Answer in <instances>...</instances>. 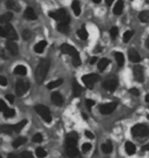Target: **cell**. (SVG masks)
<instances>
[{
	"label": "cell",
	"instance_id": "cell-1",
	"mask_svg": "<svg viewBox=\"0 0 149 158\" xmlns=\"http://www.w3.org/2000/svg\"><path fill=\"white\" fill-rule=\"evenodd\" d=\"M49 67H50V62L48 60H41L40 61L35 73V78L38 84H41L44 81V79L46 78Z\"/></svg>",
	"mask_w": 149,
	"mask_h": 158
},
{
	"label": "cell",
	"instance_id": "cell-2",
	"mask_svg": "<svg viewBox=\"0 0 149 158\" xmlns=\"http://www.w3.org/2000/svg\"><path fill=\"white\" fill-rule=\"evenodd\" d=\"M60 49L63 54H66L69 56L72 57V60H73V65L74 67H79L81 65V59H80V54H79L78 50L74 48V46L69 44H66V43H63V44L60 46Z\"/></svg>",
	"mask_w": 149,
	"mask_h": 158
},
{
	"label": "cell",
	"instance_id": "cell-3",
	"mask_svg": "<svg viewBox=\"0 0 149 158\" xmlns=\"http://www.w3.org/2000/svg\"><path fill=\"white\" fill-rule=\"evenodd\" d=\"M131 133L136 138H138V136L144 138V136H147L149 135V128L145 124H136L132 127Z\"/></svg>",
	"mask_w": 149,
	"mask_h": 158
},
{
	"label": "cell",
	"instance_id": "cell-4",
	"mask_svg": "<svg viewBox=\"0 0 149 158\" xmlns=\"http://www.w3.org/2000/svg\"><path fill=\"white\" fill-rule=\"evenodd\" d=\"M35 110L38 113V115H40L46 122H51L52 120L51 114H50L49 109L46 106H44V105H37V106H35Z\"/></svg>",
	"mask_w": 149,
	"mask_h": 158
},
{
	"label": "cell",
	"instance_id": "cell-5",
	"mask_svg": "<svg viewBox=\"0 0 149 158\" xmlns=\"http://www.w3.org/2000/svg\"><path fill=\"white\" fill-rule=\"evenodd\" d=\"M100 79L99 75L98 74H88V75H84L83 77H82V80H83L84 84L86 85V87L90 88V89H92L93 86L96 82H97L98 80Z\"/></svg>",
	"mask_w": 149,
	"mask_h": 158
},
{
	"label": "cell",
	"instance_id": "cell-6",
	"mask_svg": "<svg viewBox=\"0 0 149 158\" xmlns=\"http://www.w3.org/2000/svg\"><path fill=\"white\" fill-rule=\"evenodd\" d=\"M29 87H30V84L29 82H25L23 80H18L15 84V93L18 97H21L23 95H25L26 92H28Z\"/></svg>",
	"mask_w": 149,
	"mask_h": 158
},
{
	"label": "cell",
	"instance_id": "cell-7",
	"mask_svg": "<svg viewBox=\"0 0 149 158\" xmlns=\"http://www.w3.org/2000/svg\"><path fill=\"white\" fill-rule=\"evenodd\" d=\"M117 84H119V82H117V79L115 77H111V78H108L106 79V80L103 82V88L106 90H108V92H114L115 89H117Z\"/></svg>",
	"mask_w": 149,
	"mask_h": 158
},
{
	"label": "cell",
	"instance_id": "cell-8",
	"mask_svg": "<svg viewBox=\"0 0 149 158\" xmlns=\"http://www.w3.org/2000/svg\"><path fill=\"white\" fill-rule=\"evenodd\" d=\"M48 16H49L50 18L53 19V20H56L60 23V22L63 21L69 14L66 13V11L64 10V9H58L57 11H51V13H49Z\"/></svg>",
	"mask_w": 149,
	"mask_h": 158
},
{
	"label": "cell",
	"instance_id": "cell-9",
	"mask_svg": "<svg viewBox=\"0 0 149 158\" xmlns=\"http://www.w3.org/2000/svg\"><path fill=\"white\" fill-rule=\"evenodd\" d=\"M117 108V103H107V104H103L101 106L99 107V110L100 112L103 114V115H108V114H111L112 112L115 110Z\"/></svg>",
	"mask_w": 149,
	"mask_h": 158
},
{
	"label": "cell",
	"instance_id": "cell-10",
	"mask_svg": "<svg viewBox=\"0 0 149 158\" xmlns=\"http://www.w3.org/2000/svg\"><path fill=\"white\" fill-rule=\"evenodd\" d=\"M78 143V135L77 133H71L66 136V148H77Z\"/></svg>",
	"mask_w": 149,
	"mask_h": 158
},
{
	"label": "cell",
	"instance_id": "cell-11",
	"mask_svg": "<svg viewBox=\"0 0 149 158\" xmlns=\"http://www.w3.org/2000/svg\"><path fill=\"white\" fill-rule=\"evenodd\" d=\"M5 30H6V38H8V40L13 41V40L18 39V34H16L15 30H14L10 24H6Z\"/></svg>",
	"mask_w": 149,
	"mask_h": 158
},
{
	"label": "cell",
	"instance_id": "cell-12",
	"mask_svg": "<svg viewBox=\"0 0 149 158\" xmlns=\"http://www.w3.org/2000/svg\"><path fill=\"white\" fill-rule=\"evenodd\" d=\"M134 77L138 82H143L144 80V71L141 66H135L134 67Z\"/></svg>",
	"mask_w": 149,
	"mask_h": 158
},
{
	"label": "cell",
	"instance_id": "cell-13",
	"mask_svg": "<svg viewBox=\"0 0 149 158\" xmlns=\"http://www.w3.org/2000/svg\"><path fill=\"white\" fill-rule=\"evenodd\" d=\"M6 49L10 52V54L13 56H18V46L15 42L11 41V40H8L6 42Z\"/></svg>",
	"mask_w": 149,
	"mask_h": 158
},
{
	"label": "cell",
	"instance_id": "cell-14",
	"mask_svg": "<svg viewBox=\"0 0 149 158\" xmlns=\"http://www.w3.org/2000/svg\"><path fill=\"white\" fill-rule=\"evenodd\" d=\"M128 54H129V59H130V61L131 62H133V63H139V62H140L141 57L136 49L130 48L129 51H128Z\"/></svg>",
	"mask_w": 149,
	"mask_h": 158
},
{
	"label": "cell",
	"instance_id": "cell-15",
	"mask_svg": "<svg viewBox=\"0 0 149 158\" xmlns=\"http://www.w3.org/2000/svg\"><path fill=\"white\" fill-rule=\"evenodd\" d=\"M51 100L56 106H61L63 104V98L59 92H53L51 95Z\"/></svg>",
	"mask_w": 149,
	"mask_h": 158
},
{
	"label": "cell",
	"instance_id": "cell-16",
	"mask_svg": "<svg viewBox=\"0 0 149 158\" xmlns=\"http://www.w3.org/2000/svg\"><path fill=\"white\" fill-rule=\"evenodd\" d=\"M66 154L69 158H82L80 152L77 148H66Z\"/></svg>",
	"mask_w": 149,
	"mask_h": 158
},
{
	"label": "cell",
	"instance_id": "cell-17",
	"mask_svg": "<svg viewBox=\"0 0 149 158\" xmlns=\"http://www.w3.org/2000/svg\"><path fill=\"white\" fill-rule=\"evenodd\" d=\"M25 16L28 19V20H31V21H34V20H37V14H36L35 10L32 8V7H28L25 11Z\"/></svg>",
	"mask_w": 149,
	"mask_h": 158
},
{
	"label": "cell",
	"instance_id": "cell-18",
	"mask_svg": "<svg viewBox=\"0 0 149 158\" xmlns=\"http://www.w3.org/2000/svg\"><path fill=\"white\" fill-rule=\"evenodd\" d=\"M125 149H126V152L128 155H133L136 152V147L132 142H127L126 145H125Z\"/></svg>",
	"mask_w": 149,
	"mask_h": 158
},
{
	"label": "cell",
	"instance_id": "cell-19",
	"mask_svg": "<svg viewBox=\"0 0 149 158\" xmlns=\"http://www.w3.org/2000/svg\"><path fill=\"white\" fill-rule=\"evenodd\" d=\"M122 9H124V1H122V0H119L114 5V13L119 16V14L122 13Z\"/></svg>",
	"mask_w": 149,
	"mask_h": 158
},
{
	"label": "cell",
	"instance_id": "cell-20",
	"mask_svg": "<svg viewBox=\"0 0 149 158\" xmlns=\"http://www.w3.org/2000/svg\"><path fill=\"white\" fill-rule=\"evenodd\" d=\"M46 45H47V42L44 41V40H42V41L38 42L37 44L35 45V47H34L35 51L37 52V54H42V52L44 51V49H45V47H46Z\"/></svg>",
	"mask_w": 149,
	"mask_h": 158
},
{
	"label": "cell",
	"instance_id": "cell-21",
	"mask_svg": "<svg viewBox=\"0 0 149 158\" xmlns=\"http://www.w3.org/2000/svg\"><path fill=\"white\" fill-rule=\"evenodd\" d=\"M13 73L16 74V75L24 76L27 74V68H26L25 66H23V65H18V66H16L15 68H14Z\"/></svg>",
	"mask_w": 149,
	"mask_h": 158
},
{
	"label": "cell",
	"instance_id": "cell-22",
	"mask_svg": "<svg viewBox=\"0 0 149 158\" xmlns=\"http://www.w3.org/2000/svg\"><path fill=\"white\" fill-rule=\"evenodd\" d=\"M6 6H7V8H10V9H13V10L20 11V5H18L15 1H13V0H7Z\"/></svg>",
	"mask_w": 149,
	"mask_h": 158
},
{
	"label": "cell",
	"instance_id": "cell-23",
	"mask_svg": "<svg viewBox=\"0 0 149 158\" xmlns=\"http://www.w3.org/2000/svg\"><path fill=\"white\" fill-rule=\"evenodd\" d=\"M108 65H109V60L104 57V59H101L98 62V69H99V71H104Z\"/></svg>",
	"mask_w": 149,
	"mask_h": 158
},
{
	"label": "cell",
	"instance_id": "cell-24",
	"mask_svg": "<svg viewBox=\"0 0 149 158\" xmlns=\"http://www.w3.org/2000/svg\"><path fill=\"white\" fill-rule=\"evenodd\" d=\"M82 92V87L80 86V84H79L78 82H77L76 80L73 82V93L74 97H79V95H81Z\"/></svg>",
	"mask_w": 149,
	"mask_h": 158
},
{
	"label": "cell",
	"instance_id": "cell-25",
	"mask_svg": "<svg viewBox=\"0 0 149 158\" xmlns=\"http://www.w3.org/2000/svg\"><path fill=\"white\" fill-rule=\"evenodd\" d=\"M114 57H115V60H117V63L119 65V67H122L125 64V57H124V54L122 52H119L117 51L114 54Z\"/></svg>",
	"mask_w": 149,
	"mask_h": 158
},
{
	"label": "cell",
	"instance_id": "cell-26",
	"mask_svg": "<svg viewBox=\"0 0 149 158\" xmlns=\"http://www.w3.org/2000/svg\"><path fill=\"white\" fill-rule=\"evenodd\" d=\"M62 79H57V80H54V81H51L47 84V88L48 89H53L55 87H58L59 85L62 84Z\"/></svg>",
	"mask_w": 149,
	"mask_h": 158
},
{
	"label": "cell",
	"instance_id": "cell-27",
	"mask_svg": "<svg viewBox=\"0 0 149 158\" xmlns=\"http://www.w3.org/2000/svg\"><path fill=\"white\" fill-rule=\"evenodd\" d=\"M72 8H73V11L76 16H79L81 13V6H80V2L74 0V1L72 3Z\"/></svg>",
	"mask_w": 149,
	"mask_h": 158
},
{
	"label": "cell",
	"instance_id": "cell-28",
	"mask_svg": "<svg viewBox=\"0 0 149 158\" xmlns=\"http://www.w3.org/2000/svg\"><path fill=\"white\" fill-rule=\"evenodd\" d=\"M101 150L103 151V153H106L108 154L112 151V145L110 142H106V143H103L101 146Z\"/></svg>",
	"mask_w": 149,
	"mask_h": 158
},
{
	"label": "cell",
	"instance_id": "cell-29",
	"mask_svg": "<svg viewBox=\"0 0 149 158\" xmlns=\"http://www.w3.org/2000/svg\"><path fill=\"white\" fill-rule=\"evenodd\" d=\"M13 19V13H6L0 18V23L2 24H8V22Z\"/></svg>",
	"mask_w": 149,
	"mask_h": 158
},
{
	"label": "cell",
	"instance_id": "cell-30",
	"mask_svg": "<svg viewBox=\"0 0 149 158\" xmlns=\"http://www.w3.org/2000/svg\"><path fill=\"white\" fill-rule=\"evenodd\" d=\"M26 142H27V139L26 138H18L16 140H14L13 142V148H18L20 146L24 145Z\"/></svg>",
	"mask_w": 149,
	"mask_h": 158
},
{
	"label": "cell",
	"instance_id": "cell-31",
	"mask_svg": "<svg viewBox=\"0 0 149 158\" xmlns=\"http://www.w3.org/2000/svg\"><path fill=\"white\" fill-rule=\"evenodd\" d=\"M27 124V120L26 119H24V120H21L18 123H16V124H14L13 125V129H14V131H21V129H23L24 127H25V125Z\"/></svg>",
	"mask_w": 149,
	"mask_h": 158
},
{
	"label": "cell",
	"instance_id": "cell-32",
	"mask_svg": "<svg viewBox=\"0 0 149 158\" xmlns=\"http://www.w3.org/2000/svg\"><path fill=\"white\" fill-rule=\"evenodd\" d=\"M139 20L143 23H146V22H149V11H142V13H139Z\"/></svg>",
	"mask_w": 149,
	"mask_h": 158
},
{
	"label": "cell",
	"instance_id": "cell-33",
	"mask_svg": "<svg viewBox=\"0 0 149 158\" xmlns=\"http://www.w3.org/2000/svg\"><path fill=\"white\" fill-rule=\"evenodd\" d=\"M77 34H78V36L81 38L82 40H86L88 38V33H87V31H86L85 28L80 29V30L77 32Z\"/></svg>",
	"mask_w": 149,
	"mask_h": 158
},
{
	"label": "cell",
	"instance_id": "cell-34",
	"mask_svg": "<svg viewBox=\"0 0 149 158\" xmlns=\"http://www.w3.org/2000/svg\"><path fill=\"white\" fill-rule=\"evenodd\" d=\"M46 155H47V152L45 151V149H43V148H41V147L36 149V156L38 158H44V157H46Z\"/></svg>",
	"mask_w": 149,
	"mask_h": 158
},
{
	"label": "cell",
	"instance_id": "cell-35",
	"mask_svg": "<svg viewBox=\"0 0 149 158\" xmlns=\"http://www.w3.org/2000/svg\"><path fill=\"white\" fill-rule=\"evenodd\" d=\"M57 29H58L59 32L61 33H68L69 30V25H66V24H58V26H57Z\"/></svg>",
	"mask_w": 149,
	"mask_h": 158
},
{
	"label": "cell",
	"instance_id": "cell-36",
	"mask_svg": "<svg viewBox=\"0 0 149 158\" xmlns=\"http://www.w3.org/2000/svg\"><path fill=\"white\" fill-rule=\"evenodd\" d=\"M2 133H11L13 131H14L13 129V125H2L1 128Z\"/></svg>",
	"mask_w": 149,
	"mask_h": 158
},
{
	"label": "cell",
	"instance_id": "cell-37",
	"mask_svg": "<svg viewBox=\"0 0 149 158\" xmlns=\"http://www.w3.org/2000/svg\"><path fill=\"white\" fill-rule=\"evenodd\" d=\"M3 114H4V116H5L6 118H11V117H13L14 114H15V110H14V109H9V108H8L6 111L3 112Z\"/></svg>",
	"mask_w": 149,
	"mask_h": 158
},
{
	"label": "cell",
	"instance_id": "cell-38",
	"mask_svg": "<svg viewBox=\"0 0 149 158\" xmlns=\"http://www.w3.org/2000/svg\"><path fill=\"white\" fill-rule=\"evenodd\" d=\"M134 35V31H126V32L124 33V41L125 42H128L130 39L132 38V36Z\"/></svg>",
	"mask_w": 149,
	"mask_h": 158
},
{
	"label": "cell",
	"instance_id": "cell-39",
	"mask_svg": "<svg viewBox=\"0 0 149 158\" xmlns=\"http://www.w3.org/2000/svg\"><path fill=\"white\" fill-rule=\"evenodd\" d=\"M21 35H23L24 40H29L31 37H32V32H31L30 30H28V29H26V30H24V31H23Z\"/></svg>",
	"mask_w": 149,
	"mask_h": 158
},
{
	"label": "cell",
	"instance_id": "cell-40",
	"mask_svg": "<svg viewBox=\"0 0 149 158\" xmlns=\"http://www.w3.org/2000/svg\"><path fill=\"white\" fill-rule=\"evenodd\" d=\"M117 35H119V29H117V27H112L110 29V37L112 39H115L117 37Z\"/></svg>",
	"mask_w": 149,
	"mask_h": 158
},
{
	"label": "cell",
	"instance_id": "cell-41",
	"mask_svg": "<svg viewBox=\"0 0 149 158\" xmlns=\"http://www.w3.org/2000/svg\"><path fill=\"white\" fill-rule=\"evenodd\" d=\"M43 141V136L41 133H36V135L33 136V142L35 143H41Z\"/></svg>",
	"mask_w": 149,
	"mask_h": 158
},
{
	"label": "cell",
	"instance_id": "cell-42",
	"mask_svg": "<svg viewBox=\"0 0 149 158\" xmlns=\"http://www.w3.org/2000/svg\"><path fill=\"white\" fill-rule=\"evenodd\" d=\"M91 148H92V146H91L90 143H85L82 146V151H83V152H88V151L91 150Z\"/></svg>",
	"mask_w": 149,
	"mask_h": 158
},
{
	"label": "cell",
	"instance_id": "cell-43",
	"mask_svg": "<svg viewBox=\"0 0 149 158\" xmlns=\"http://www.w3.org/2000/svg\"><path fill=\"white\" fill-rule=\"evenodd\" d=\"M20 157L21 158H33V154L31 152H29V151H25V152H23L20 155Z\"/></svg>",
	"mask_w": 149,
	"mask_h": 158
},
{
	"label": "cell",
	"instance_id": "cell-44",
	"mask_svg": "<svg viewBox=\"0 0 149 158\" xmlns=\"http://www.w3.org/2000/svg\"><path fill=\"white\" fill-rule=\"evenodd\" d=\"M94 105H95V102L93 100H86V106H87V108L89 110H91L93 107H94Z\"/></svg>",
	"mask_w": 149,
	"mask_h": 158
},
{
	"label": "cell",
	"instance_id": "cell-45",
	"mask_svg": "<svg viewBox=\"0 0 149 158\" xmlns=\"http://www.w3.org/2000/svg\"><path fill=\"white\" fill-rule=\"evenodd\" d=\"M8 109L6 106V104L4 103V101H0V110H1L2 112H4V111H6V110Z\"/></svg>",
	"mask_w": 149,
	"mask_h": 158
},
{
	"label": "cell",
	"instance_id": "cell-46",
	"mask_svg": "<svg viewBox=\"0 0 149 158\" xmlns=\"http://www.w3.org/2000/svg\"><path fill=\"white\" fill-rule=\"evenodd\" d=\"M130 92L132 93V95H135V97H138L139 95H140V92H139V89H137V88H131V89H130Z\"/></svg>",
	"mask_w": 149,
	"mask_h": 158
},
{
	"label": "cell",
	"instance_id": "cell-47",
	"mask_svg": "<svg viewBox=\"0 0 149 158\" xmlns=\"http://www.w3.org/2000/svg\"><path fill=\"white\" fill-rule=\"evenodd\" d=\"M85 135L88 139H90V140H93V139H94V135H93V133H91V131H89V130L85 131Z\"/></svg>",
	"mask_w": 149,
	"mask_h": 158
},
{
	"label": "cell",
	"instance_id": "cell-48",
	"mask_svg": "<svg viewBox=\"0 0 149 158\" xmlns=\"http://www.w3.org/2000/svg\"><path fill=\"white\" fill-rule=\"evenodd\" d=\"M6 83H7L6 78L3 77V76H0V84H1L2 86H4V85H6Z\"/></svg>",
	"mask_w": 149,
	"mask_h": 158
},
{
	"label": "cell",
	"instance_id": "cell-49",
	"mask_svg": "<svg viewBox=\"0 0 149 158\" xmlns=\"http://www.w3.org/2000/svg\"><path fill=\"white\" fill-rule=\"evenodd\" d=\"M0 35H1L2 37H6V30H5V28L0 27Z\"/></svg>",
	"mask_w": 149,
	"mask_h": 158
},
{
	"label": "cell",
	"instance_id": "cell-50",
	"mask_svg": "<svg viewBox=\"0 0 149 158\" xmlns=\"http://www.w3.org/2000/svg\"><path fill=\"white\" fill-rule=\"evenodd\" d=\"M6 100L8 101L9 103H13L14 101V97L13 95H6Z\"/></svg>",
	"mask_w": 149,
	"mask_h": 158
},
{
	"label": "cell",
	"instance_id": "cell-51",
	"mask_svg": "<svg viewBox=\"0 0 149 158\" xmlns=\"http://www.w3.org/2000/svg\"><path fill=\"white\" fill-rule=\"evenodd\" d=\"M8 158H21L20 155H16L15 153H10V154L8 155Z\"/></svg>",
	"mask_w": 149,
	"mask_h": 158
},
{
	"label": "cell",
	"instance_id": "cell-52",
	"mask_svg": "<svg viewBox=\"0 0 149 158\" xmlns=\"http://www.w3.org/2000/svg\"><path fill=\"white\" fill-rule=\"evenodd\" d=\"M97 57H91V59H90V64L91 65H93V64H95L96 63V62H97Z\"/></svg>",
	"mask_w": 149,
	"mask_h": 158
},
{
	"label": "cell",
	"instance_id": "cell-53",
	"mask_svg": "<svg viewBox=\"0 0 149 158\" xmlns=\"http://www.w3.org/2000/svg\"><path fill=\"white\" fill-rule=\"evenodd\" d=\"M142 150H143V151H149V143L143 146V147H142Z\"/></svg>",
	"mask_w": 149,
	"mask_h": 158
},
{
	"label": "cell",
	"instance_id": "cell-54",
	"mask_svg": "<svg viewBox=\"0 0 149 158\" xmlns=\"http://www.w3.org/2000/svg\"><path fill=\"white\" fill-rule=\"evenodd\" d=\"M114 1V0H106V4H107V5H111V3Z\"/></svg>",
	"mask_w": 149,
	"mask_h": 158
},
{
	"label": "cell",
	"instance_id": "cell-55",
	"mask_svg": "<svg viewBox=\"0 0 149 158\" xmlns=\"http://www.w3.org/2000/svg\"><path fill=\"white\" fill-rule=\"evenodd\" d=\"M145 101H146V102H147V103H149V93H148V95H146V97H145Z\"/></svg>",
	"mask_w": 149,
	"mask_h": 158
},
{
	"label": "cell",
	"instance_id": "cell-56",
	"mask_svg": "<svg viewBox=\"0 0 149 158\" xmlns=\"http://www.w3.org/2000/svg\"><path fill=\"white\" fill-rule=\"evenodd\" d=\"M100 1H101V0H93L94 3H100Z\"/></svg>",
	"mask_w": 149,
	"mask_h": 158
},
{
	"label": "cell",
	"instance_id": "cell-57",
	"mask_svg": "<svg viewBox=\"0 0 149 158\" xmlns=\"http://www.w3.org/2000/svg\"><path fill=\"white\" fill-rule=\"evenodd\" d=\"M146 46H147L148 48H149V38H148V40H147V41H146Z\"/></svg>",
	"mask_w": 149,
	"mask_h": 158
},
{
	"label": "cell",
	"instance_id": "cell-58",
	"mask_svg": "<svg viewBox=\"0 0 149 158\" xmlns=\"http://www.w3.org/2000/svg\"><path fill=\"white\" fill-rule=\"evenodd\" d=\"M146 2H147V3H149V0H146Z\"/></svg>",
	"mask_w": 149,
	"mask_h": 158
},
{
	"label": "cell",
	"instance_id": "cell-59",
	"mask_svg": "<svg viewBox=\"0 0 149 158\" xmlns=\"http://www.w3.org/2000/svg\"><path fill=\"white\" fill-rule=\"evenodd\" d=\"M147 118H148V119H149V115H147Z\"/></svg>",
	"mask_w": 149,
	"mask_h": 158
}]
</instances>
